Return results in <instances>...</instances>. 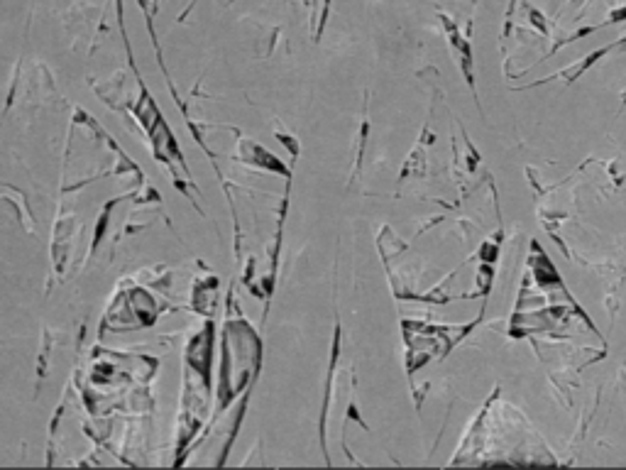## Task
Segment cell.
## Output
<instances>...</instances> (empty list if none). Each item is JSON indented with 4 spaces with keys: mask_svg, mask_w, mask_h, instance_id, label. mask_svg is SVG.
Segmentation results:
<instances>
[{
    "mask_svg": "<svg viewBox=\"0 0 626 470\" xmlns=\"http://www.w3.org/2000/svg\"><path fill=\"white\" fill-rule=\"evenodd\" d=\"M262 360V343L257 331L247 324V319L235 306V287L228 292V319L223 326V358L221 380H218V412H228L230 404L240 392L252 390L257 382V370Z\"/></svg>",
    "mask_w": 626,
    "mask_h": 470,
    "instance_id": "6da1fadb",
    "label": "cell"
},
{
    "mask_svg": "<svg viewBox=\"0 0 626 470\" xmlns=\"http://www.w3.org/2000/svg\"><path fill=\"white\" fill-rule=\"evenodd\" d=\"M438 20H441V25L446 27L448 45H450V49H453L455 57H458V64H460V69H463L465 81H468L472 94H475V98H477L475 76H472V47H470V40L463 35V32L458 30V25L453 23V18H450V15L438 13Z\"/></svg>",
    "mask_w": 626,
    "mask_h": 470,
    "instance_id": "7a4b0ae2",
    "label": "cell"
},
{
    "mask_svg": "<svg viewBox=\"0 0 626 470\" xmlns=\"http://www.w3.org/2000/svg\"><path fill=\"white\" fill-rule=\"evenodd\" d=\"M238 160H243L245 165H250V167L267 169V172L282 174V177L291 179V172H289V169L284 167L282 162L277 160V157L269 155V152L265 150V147L257 145V142H252V140H240V147H238Z\"/></svg>",
    "mask_w": 626,
    "mask_h": 470,
    "instance_id": "3957f363",
    "label": "cell"
},
{
    "mask_svg": "<svg viewBox=\"0 0 626 470\" xmlns=\"http://www.w3.org/2000/svg\"><path fill=\"white\" fill-rule=\"evenodd\" d=\"M216 294H218V277L208 275L206 280L194 284V311L203 316L216 314Z\"/></svg>",
    "mask_w": 626,
    "mask_h": 470,
    "instance_id": "277c9868",
    "label": "cell"
},
{
    "mask_svg": "<svg viewBox=\"0 0 626 470\" xmlns=\"http://www.w3.org/2000/svg\"><path fill=\"white\" fill-rule=\"evenodd\" d=\"M196 3H199V0H191V3H189V5H186V8H184V13H181V15H179V23H184V20H186V18H189V13H191V10H194V8H196Z\"/></svg>",
    "mask_w": 626,
    "mask_h": 470,
    "instance_id": "5b68a950",
    "label": "cell"
}]
</instances>
